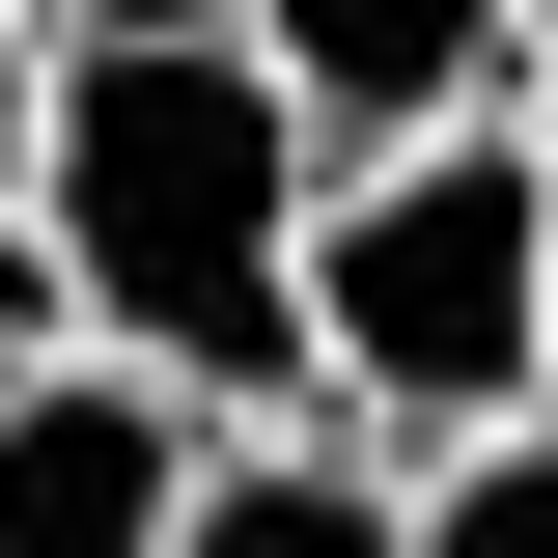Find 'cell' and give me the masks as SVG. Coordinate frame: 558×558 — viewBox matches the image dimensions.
Listing matches in <instances>:
<instances>
[{"instance_id": "obj_2", "label": "cell", "mask_w": 558, "mask_h": 558, "mask_svg": "<svg viewBox=\"0 0 558 558\" xmlns=\"http://www.w3.org/2000/svg\"><path fill=\"white\" fill-rule=\"evenodd\" d=\"M307 418L363 475H447V447L558 418V168L502 112L307 196Z\"/></svg>"}, {"instance_id": "obj_7", "label": "cell", "mask_w": 558, "mask_h": 558, "mask_svg": "<svg viewBox=\"0 0 558 558\" xmlns=\"http://www.w3.org/2000/svg\"><path fill=\"white\" fill-rule=\"evenodd\" d=\"M57 363H84V307H57V252L0 223V391H57Z\"/></svg>"}, {"instance_id": "obj_5", "label": "cell", "mask_w": 558, "mask_h": 558, "mask_svg": "<svg viewBox=\"0 0 558 558\" xmlns=\"http://www.w3.org/2000/svg\"><path fill=\"white\" fill-rule=\"evenodd\" d=\"M196 558H418V502L336 418H252V447H196Z\"/></svg>"}, {"instance_id": "obj_1", "label": "cell", "mask_w": 558, "mask_h": 558, "mask_svg": "<svg viewBox=\"0 0 558 558\" xmlns=\"http://www.w3.org/2000/svg\"><path fill=\"white\" fill-rule=\"evenodd\" d=\"M307 112L223 0H140V28H57V140H28V252H57L84 363H140L168 418H307Z\"/></svg>"}, {"instance_id": "obj_6", "label": "cell", "mask_w": 558, "mask_h": 558, "mask_svg": "<svg viewBox=\"0 0 558 558\" xmlns=\"http://www.w3.org/2000/svg\"><path fill=\"white\" fill-rule=\"evenodd\" d=\"M391 502H418V558H558V418H502V447H447Z\"/></svg>"}, {"instance_id": "obj_3", "label": "cell", "mask_w": 558, "mask_h": 558, "mask_svg": "<svg viewBox=\"0 0 558 558\" xmlns=\"http://www.w3.org/2000/svg\"><path fill=\"white\" fill-rule=\"evenodd\" d=\"M279 57V112H307V168H391V140H475L502 112V28L531 0H223Z\"/></svg>"}, {"instance_id": "obj_4", "label": "cell", "mask_w": 558, "mask_h": 558, "mask_svg": "<svg viewBox=\"0 0 558 558\" xmlns=\"http://www.w3.org/2000/svg\"><path fill=\"white\" fill-rule=\"evenodd\" d=\"M196 447L140 363H57V391H0V558H196Z\"/></svg>"}, {"instance_id": "obj_9", "label": "cell", "mask_w": 558, "mask_h": 558, "mask_svg": "<svg viewBox=\"0 0 558 558\" xmlns=\"http://www.w3.org/2000/svg\"><path fill=\"white\" fill-rule=\"evenodd\" d=\"M0 28H140V0H0Z\"/></svg>"}, {"instance_id": "obj_8", "label": "cell", "mask_w": 558, "mask_h": 558, "mask_svg": "<svg viewBox=\"0 0 558 558\" xmlns=\"http://www.w3.org/2000/svg\"><path fill=\"white\" fill-rule=\"evenodd\" d=\"M28 140H57V28H0V223H28Z\"/></svg>"}]
</instances>
